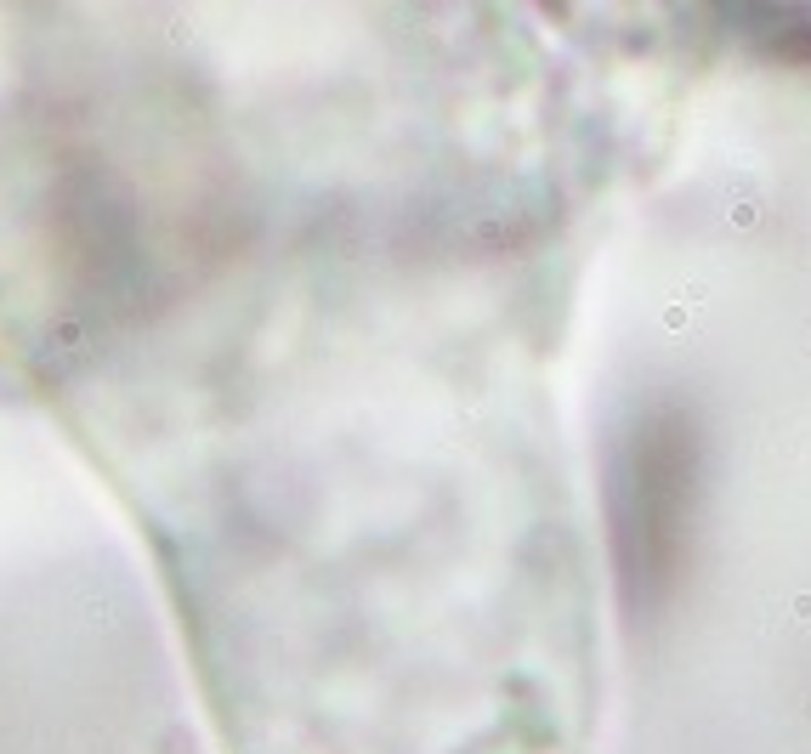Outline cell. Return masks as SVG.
<instances>
[{"label": "cell", "mask_w": 811, "mask_h": 754, "mask_svg": "<svg viewBox=\"0 0 811 754\" xmlns=\"http://www.w3.org/2000/svg\"><path fill=\"white\" fill-rule=\"evenodd\" d=\"M686 431L681 426H647L635 437L630 471H624V511H618V539H624V567L642 584V596L659 579H669L681 545V516H686Z\"/></svg>", "instance_id": "6da1fadb"}]
</instances>
